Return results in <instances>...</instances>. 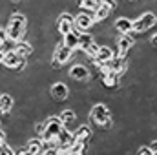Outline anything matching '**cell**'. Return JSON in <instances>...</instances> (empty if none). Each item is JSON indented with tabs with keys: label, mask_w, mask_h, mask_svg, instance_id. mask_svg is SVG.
<instances>
[{
	"label": "cell",
	"mask_w": 157,
	"mask_h": 155,
	"mask_svg": "<svg viewBox=\"0 0 157 155\" xmlns=\"http://www.w3.org/2000/svg\"><path fill=\"white\" fill-rule=\"evenodd\" d=\"M2 31H4V35L7 37V40H11V42L22 40V37L26 35V17H24L22 13H18V11L13 13Z\"/></svg>",
	"instance_id": "cell-1"
},
{
	"label": "cell",
	"mask_w": 157,
	"mask_h": 155,
	"mask_svg": "<svg viewBox=\"0 0 157 155\" xmlns=\"http://www.w3.org/2000/svg\"><path fill=\"white\" fill-rule=\"evenodd\" d=\"M62 130H64V122L60 120V117H49V119L46 120L42 139H44V141H55V142H57V137L60 135Z\"/></svg>",
	"instance_id": "cell-2"
},
{
	"label": "cell",
	"mask_w": 157,
	"mask_h": 155,
	"mask_svg": "<svg viewBox=\"0 0 157 155\" xmlns=\"http://www.w3.org/2000/svg\"><path fill=\"white\" fill-rule=\"evenodd\" d=\"M2 64L6 68L13 70V71H22L26 68V59L20 57V55H17L13 49H9V51L2 53Z\"/></svg>",
	"instance_id": "cell-3"
},
{
	"label": "cell",
	"mask_w": 157,
	"mask_h": 155,
	"mask_svg": "<svg viewBox=\"0 0 157 155\" xmlns=\"http://www.w3.org/2000/svg\"><path fill=\"white\" fill-rule=\"evenodd\" d=\"M90 115H91V120H93L95 124H99V126H108V124L112 122V113H110V110H108L104 104H101V102L91 108Z\"/></svg>",
	"instance_id": "cell-4"
},
{
	"label": "cell",
	"mask_w": 157,
	"mask_h": 155,
	"mask_svg": "<svg viewBox=\"0 0 157 155\" xmlns=\"http://www.w3.org/2000/svg\"><path fill=\"white\" fill-rule=\"evenodd\" d=\"M155 24H157V15L155 13H152V11H146V13H143L139 18L133 20V31L143 33V31L154 28Z\"/></svg>",
	"instance_id": "cell-5"
},
{
	"label": "cell",
	"mask_w": 157,
	"mask_h": 155,
	"mask_svg": "<svg viewBox=\"0 0 157 155\" xmlns=\"http://www.w3.org/2000/svg\"><path fill=\"white\" fill-rule=\"evenodd\" d=\"M73 57V49L68 47L64 42H60L57 47H55V53H53V68H60L62 64L70 62Z\"/></svg>",
	"instance_id": "cell-6"
},
{
	"label": "cell",
	"mask_w": 157,
	"mask_h": 155,
	"mask_svg": "<svg viewBox=\"0 0 157 155\" xmlns=\"http://www.w3.org/2000/svg\"><path fill=\"white\" fill-rule=\"evenodd\" d=\"M57 29H59V33L62 37L68 35L70 31H73L75 29V17L70 15V13H62L59 17V22H57Z\"/></svg>",
	"instance_id": "cell-7"
},
{
	"label": "cell",
	"mask_w": 157,
	"mask_h": 155,
	"mask_svg": "<svg viewBox=\"0 0 157 155\" xmlns=\"http://www.w3.org/2000/svg\"><path fill=\"white\" fill-rule=\"evenodd\" d=\"M49 93H51V97H53L55 102H64L68 99V95H70V89H68V86L64 82H55L51 86Z\"/></svg>",
	"instance_id": "cell-8"
},
{
	"label": "cell",
	"mask_w": 157,
	"mask_h": 155,
	"mask_svg": "<svg viewBox=\"0 0 157 155\" xmlns=\"http://www.w3.org/2000/svg\"><path fill=\"white\" fill-rule=\"evenodd\" d=\"M115 57V53H113V49L110 47V46H101V49H99V53H97V57L93 59V64L99 68V66H102V64H106V62H110L112 59Z\"/></svg>",
	"instance_id": "cell-9"
},
{
	"label": "cell",
	"mask_w": 157,
	"mask_h": 155,
	"mask_svg": "<svg viewBox=\"0 0 157 155\" xmlns=\"http://www.w3.org/2000/svg\"><path fill=\"white\" fill-rule=\"evenodd\" d=\"M108 66H110V70L112 71H117L119 75L122 77L124 73H126V70H128V62H126V57L124 55H115L110 62H106Z\"/></svg>",
	"instance_id": "cell-10"
},
{
	"label": "cell",
	"mask_w": 157,
	"mask_h": 155,
	"mask_svg": "<svg viewBox=\"0 0 157 155\" xmlns=\"http://www.w3.org/2000/svg\"><path fill=\"white\" fill-rule=\"evenodd\" d=\"M93 22H95V17H91L88 13H78L77 17H75V29H78V31H88L93 26Z\"/></svg>",
	"instance_id": "cell-11"
},
{
	"label": "cell",
	"mask_w": 157,
	"mask_h": 155,
	"mask_svg": "<svg viewBox=\"0 0 157 155\" xmlns=\"http://www.w3.org/2000/svg\"><path fill=\"white\" fill-rule=\"evenodd\" d=\"M70 77L73 78V80H88L90 77V71H88V68L84 66V64H73L71 68H70Z\"/></svg>",
	"instance_id": "cell-12"
},
{
	"label": "cell",
	"mask_w": 157,
	"mask_h": 155,
	"mask_svg": "<svg viewBox=\"0 0 157 155\" xmlns=\"http://www.w3.org/2000/svg\"><path fill=\"white\" fill-rule=\"evenodd\" d=\"M75 144V133L70 130H62L60 135L57 137V146H64V148H71Z\"/></svg>",
	"instance_id": "cell-13"
},
{
	"label": "cell",
	"mask_w": 157,
	"mask_h": 155,
	"mask_svg": "<svg viewBox=\"0 0 157 155\" xmlns=\"http://www.w3.org/2000/svg\"><path fill=\"white\" fill-rule=\"evenodd\" d=\"M133 46V39L130 33H119V39H117V47H119V55H126L128 49Z\"/></svg>",
	"instance_id": "cell-14"
},
{
	"label": "cell",
	"mask_w": 157,
	"mask_h": 155,
	"mask_svg": "<svg viewBox=\"0 0 157 155\" xmlns=\"http://www.w3.org/2000/svg\"><path fill=\"white\" fill-rule=\"evenodd\" d=\"M13 51H15L17 55H20V57L28 59V57H29V55L33 53V46H31L29 42L18 40V42H15V46H13Z\"/></svg>",
	"instance_id": "cell-15"
},
{
	"label": "cell",
	"mask_w": 157,
	"mask_h": 155,
	"mask_svg": "<svg viewBox=\"0 0 157 155\" xmlns=\"http://www.w3.org/2000/svg\"><path fill=\"white\" fill-rule=\"evenodd\" d=\"M115 29H117L119 33L122 35V33H132L133 31V20H130V18H126V17H121L115 20V26H113Z\"/></svg>",
	"instance_id": "cell-16"
},
{
	"label": "cell",
	"mask_w": 157,
	"mask_h": 155,
	"mask_svg": "<svg viewBox=\"0 0 157 155\" xmlns=\"http://www.w3.org/2000/svg\"><path fill=\"white\" fill-rule=\"evenodd\" d=\"M73 133H75V141H82V142H90V139H91V135H93L88 124H82V126H78Z\"/></svg>",
	"instance_id": "cell-17"
},
{
	"label": "cell",
	"mask_w": 157,
	"mask_h": 155,
	"mask_svg": "<svg viewBox=\"0 0 157 155\" xmlns=\"http://www.w3.org/2000/svg\"><path fill=\"white\" fill-rule=\"evenodd\" d=\"M28 150L33 155H42L44 153V139H42V137L29 139V141H28Z\"/></svg>",
	"instance_id": "cell-18"
},
{
	"label": "cell",
	"mask_w": 157,
	"mask_h": 155,
	"mask_svg": "<svg viewBox=\"0 0 157 155\" xmlns=\"http://www.w3.org/2000/svg\"><path fill=\"white\" fill-rule=\"evenodd\" d=\"M78 35H80V31H78V29H73V31H70L68 35H64L62 42H64L68 47H71V49L75 51V49H78Z\"/></svg>",
	"instance_id": "cell-19"
},
{
	"label": "cell",
	"mask_w": 157,
	"mask_h": 155,
	"mask_svg": "<svg viewBox=\"0 0 157 155\" xmlns=\"http://www.w3.org/2000/svg\"><path fill=\"white\" fill-rule=\"evenodd\" d=\"M119 78H121V75H119L117 71H110V73L102 75V84H104L106 88H117Z\"/></svg>",
	"instance_id": "cell-20"
},
{
	"label": "cell",
	"mask_w": 157,
	"mask_h": 155,
	"mask_svg": "<svg viewBox=\"0 0 157 155\" xmlns=\"http://www.w3.org/2000/svg\"><path fill=\"white\" fill-rule=\"evenodd\" d=\"M93 42H95V39H93L90 33L80 31V35H78V49H80V51H86V49H88Z\"/></svg>",
	"instance_id": "cell-21"
},
{
	"label": "cell",
	"mask_w": 157,
	"mask_h": 155,
	"mask_svg": "<svg viewBox=\"0 0 157 155\" xmlns=\"http://www.w3.org/2000/svg\"><path fill=\"white\" fill-rule=\"evenodd\" d=\"M11 108H13V97L4 93L0 97V112H2V115H7L11 112Z\"/></svg>",
	"instance_id": "cell-22"
},
{
	"label": "cell",
	"mask_w": 157,
	"mask_h": 155,
	"mask_svg": "<svg viewBox=\"0 0 157 155\" xmlns=\"http://www.w3.org/2000/svg\"><path fill=\"white\" fill-rule=\"evenodd\" d=\"M101 4H102V0H78L80 9H84V11H91V13H95V11L101 7Z\"/></svg>",
	"instance_id": "cell-23"
},
{
	"label": "cell",
	"mask_w": 157,
	"mask_h": 155,
	"mask_svg": "<svg viewBox=\"0 0 157 155\" xmlns=\"http://www.w3.org/2000/svg\"><path fill=\"white\" fill-rule=\"evenodd\" d=\"M110 11H112V7H110V6H106V4L102 2V4H101V7H99V9L95 11V22H101V20L108 18Z\"/></svg>",
	"instance_id": "cell-24"
},
{
	"label": "cell",
	"mask_w": 157,
	"mask_h": 155,
	"mask_svg": "<svg viewBox=\"0 0 157 155\" xmlns=\"http://www.w3.org/2000/svg\"><path fill=\"white\" fill-rule=\"evenodd\" d=\"M86 146H88V142L75 141V144L71 146V155H84L86 153Z\"/></svg>",
	"instance_id": "cell-25"
},
{
	"label": "cell",
	"mask_w": 157,
	"mask_h": 155,
	"mask_svg": "<svg viewBox=\"0 0 157 155\" xmlns=\"http://www.w3.org/2000/svg\"><path fill=\"white\" fill-rule=\"evenodd\" d=\"M60 120L64 122V126L70 124V122H73V120H75V112H73V110H64V112L60 113Z\"/></svg>",
	"instance_id": "cell-26"
},
{
	"label": "cell",
	"mask_w": 157,
	"mask_h": 155,
	"mask_svg": "<svg viewBox=\"0 0 157 155\" xmlns=\"http://www.w3.org/2000/svg\"><path fill=\"white\" fill-rule=\"evenodd\" d=\"M99 49H101V46H99L97 42H93V44H91V46H90V47H88V49H86L84 53H86V57H90V59L93 60V59L97 57V53H99Z\"/></svg>",
	"instance_id": "cell-27"
},
{
	"label": "cell",
	"mask_w": 157,
	"mask_h": 155,
	"mask_svg": "<svg viewBox=\"0 0 157 155\" xmlns=\"http://www.w3.org/2000/svg\"><path fill=\"white\" fill-rule=\"evenodd\" d=\"M0 155H17V153L13 152V148H11V146L2 144V146H0Z\"/></svg>",
	"instance_id": "cell-28"
},
{
	"label": "cell",
	"mask_w": 157,
	"mask_h": 155,
	"mask_svg": "<svg viewBox=\"0 0 157 155\" xmlns=\"http://www.w3.org/2000/svg\"><path fill=\"white\" fill-rule=\"evenodd\" d=\"M137 155H154V150L150 146H143V148L137 150Z\"/></svg>",
	"instance_id": "cell-29"
},
{
	"label": "cell",
	"mask_w": 157,
	"mask_h": 155,
	"mask_svg": "<svg viewBox=\"0 0 157 155\" xmlns=\"http://www.w3.org/2000/svg\"><path fill=\"white\" fill-rule=\"evenodd\" d=\"M102 2H104L106 6H110L112 9H115V7H117V4H115V0H102Z\"/></svg>",
	"instance_id": "cell-30"
},
{
	"label": "cell",
	"mask_w": 157,
	"mask_h": 155,
	"mask_svg": "<svg viewBox=\"0 0 157 155\" xmlns=\"http://www.w3.org/2000/svg\"><path fill=\"white\" fill-rule=\"evenodd\" d=\"M150 46H152V47H157V33L155 35H152V39H150Z\"/></svg>",
	"instance_id": "cell-31"
},
{
	"label": "cell",
	"mask_w": 157,
	"mask_h": 155,
	"mask_svg": "<svg viewBox=\"0 0 157 155\" xmlns=\"http://www.w3.org/2000/svg\"><path fill=\"white\" fill-rule=\"evenodd\" d=\"M17 155H33V153H31V152H29V150L26 148V150H20V152H18Z\"/></svg>",
	"instance_id": "cell-32"
},
{
	"label": "cell",
	"mask_w": 157,
	"mask_h": 155,
	"mask_svg": "<svg viewBox=\"0 0 157 155\" xmlns=\"http://www.w3.org/2000/svg\"><path fill=\"white\" fill-rule=\"evenodd\" d=\"M150 148L154 150V153L157 152V141H152V144H150Z\"/></svg>",
	"instance_id": "cell-33"
},
{
	"label": "cell",
	"mask_w": 157,
	"mask_h": 155,
	"mask_svg": "<svg viewBox=\"0 0 157 155\" xmlns=\"http://www.w3.org/2000/svg\"><path fill=\"white\" fill-rule=\"evenodd\" d=\"M11 2H20V0H11Z\"/></svg>",
	"instance_id": "cell-34"
},
{
	"label": "cell",
	"mask_w": 157,
	"mask_h": 155,
	"mask_svg": "<svg viewBox=\"0 0 157 155\" xmlns=\"http://www.w3.org/2000/svg\"><path fill=\"white\" fill-rule=\"evenodd\" d=\"M154 155H157V152H155V153H154Z\"/></svg>",
	"instance_id": "cell-35"
}]
</instances>
